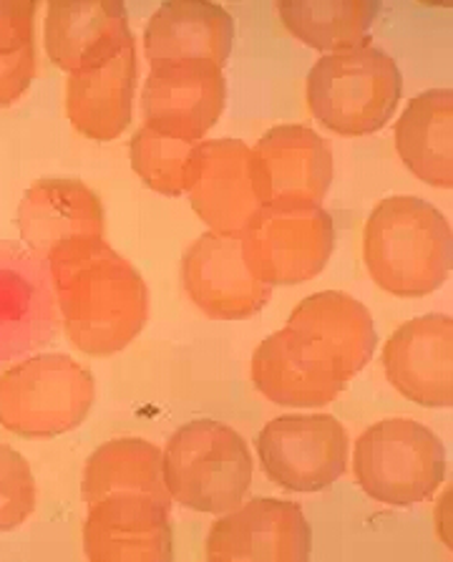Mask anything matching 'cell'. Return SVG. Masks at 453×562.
I'll return each instance as SVG.
<instances>
[{
    "mask_svg": "<svg viewBox=\"0 0 453 562\" xmlns=\"http://www.w3.org/2000/svg\"><path fill=\"white\" fill-rule=\"evenodd\" d=\"M46 262L66 336L79 351L118 353L147 326V283L106 240L76 245Z\"/></svg>",
    "mask_w": 453,
    "mask_h": 562,
    "instance_id": "6da1fadb",
    "label": "cell"
},
{
    "mask_svg": "<svg viewBox=\"0 0 453 562\" xmlns=\"http://www.w3.org/2000/svg\"><path fill=\"white\" fill-rule=\"evenodd\" d=\"M451 225L421 198H388L371 212L363 233V260L383 291L421 297L451 276Z\"/></svg>",
    "mask_w": 453,
    "mask_h": 562,
    "instance_id": "7a4b0ae2",
    "label": "cell"
},
{
    "mask_svg": "<svg viewBox=\"0 0 453 562\" xmlns=\"http://www.w3.org/2000/svg\"><path fill=\"white\" fill-rule=\"evenodd\" d=\"M161 474L179 505L222 515L242 505L252 484V457L242 434L215 419H196L167 441Z\"/></svg>",
    "mask_w": 453,
    "mask_h": 562,
    "instance_id": "3957f363",
    "label": "cell"
},
{
    "mask_svg": "<svg viewBox=\"0 0 453 562\" xmlns=\"http://www.w3.org/2000/svg\"><path fill=\"white\" fill-rule=\"evenodd\" d=\"M404 79L398 64L381 48L322 56L307 74L313 116L343 136L373 134L396 114Z\"/></svg>",
    "mask_w": 453,
    "mask_h": 562,
    "instance_id": "277c9868",
    "label": "cell"
},
{
    "mask_svg": "<svg viewBox=\"0 0 453 562\" xmlns=\"http://www.w3.org/2000/svg\"><path fill=\"white\" fill-rule=\"evenodd\" d=\"M93 402V376L66 353L33 356L0 373V427L25 439L73 431Z\"/></svg>",
    "mask_w": 453,
    "mask_h": 562,
    "instance_id": "5b68a950",
    "label": "cell"
},
{
    "mask_svg": "<svg viewBox=\"0 0 453 562\" xmlns=\"http://www.w3.org/2000/svg\"><path fill=\"white\" fill-rule=\"evenodd\" d=\"M353 470L367 497L390 507L429 499L446 480V449L414 419H383L355 441Z\"/></svg>",
    "mask_w": 453,
    "mask_h": 562,
    "instance_id": "8992f818",
    "label": "cell"
},
{
    "mask_svg": "<svg viewBox=\"0 0 453 562\" xmlns=\"http://www.w3.org/2000/svg\"><path fill=\"white\" fill-rule=\"evenodd\" d=\"M250 272L268 285H301L318 278L336 248V227L322 204H264L239 233Z\"/></svg>",
    "mask_w": 453,
    "mask_h": 562,
    "instance_id": "52a82bcc",
    "label": "cell"
},
{
    "mask_svg": "<svg viewBox=\"0 0 453 562\" xmlns=\"http://www.w3.org/2000/svg\"><path fill=\"white\" fill-rule=\"evenodd\" d=\"M348 431L330 414H287L260 431L258 451L270 482L290 492H322L348 467Z\"/></svg>",
    "mask_w": 453,
    "mask_h": 562,
    "instance_id": "ba28073f",
    "label": "cell"
},
{
    "mask_svg": "<svg viewBox=\"0 0 453 562\" xmlns=\"http://www.w3.org/2000/svg\"><path fill=\"white\" fill-rule=\"evenodd\" d=\"M58 326L48 262L29 248L0 243V366L50 344Z\"/></svg>",
    "mask_w": 453,
    "mask_h": 562,
    "instance_id": "9c48e42d",
    "label": "cell"
},
{
    "mask_svg": "<svg viewBox=\"0 0 453 562\" xmlns=\"http://www.w3.org/2000/svg\"><path fill=\"white\" fill-rule=\"evenodd\" d=\"M227 83L212 61L151 64L144 81L141 112L149 130L174 139L202 142L225 112Z\"/></svg>",
    "mask_w": 453,
    "mask_h": 562,
    "instance_id": "30bf717a",
    "label": "cell"
},
{
    "mask_svg": "<svg viewBox=\"0 0 453 562\" xmlns=\"http://www.w3.org/2000/svg\"><path fill=\"white\" fill-rule=\"evenodd\" d=\"M313 532L301 505L275 497H254L222 515L207 535L212 562H305Z\"/></svg>",
    "mask_w": 453,
    "mask_h": 562,
    "instance_id": "8fae6325",
    "label": "cell"
},
{
    "mask_svg": "<svg viewBox=\"0 0 453 562\" xmlns=\"http://www.w3.org/2000/svg\"><path fill=\"white\" fill-rule=\"evenodd\" d=\"M192 207L212 233L239 235L262 204L252 147L239 139H202L190 161Z\"/></svg>",
    "mask_w": 453,
    "mask_h": 562,
    "instance_id": "7c38bea8",
    "label": "cell"
},
{
    "mask_svg": "<svg viewBox=\"0 0 453 562\" xmlns=\"http://www.w3.org/2000/svg\"><path fill=\"white\" fill-rule=\"evenodd\" d=\"M172 502L124 492L89 505L83 552L93 562H169L174 558Z\"/></svg>",
    "mask_w": 453,
    "mask_h": 562,
    "instance_id": "4fadbf2b",
    "label": "cell"
},
{
    "mask_svg": "<svg viewBox=\"0 0 453 562\" xmlns=\"http://www.w3.org/2000/svg\"><path fill=\"white\" fill-rule=\"evenodd\" d=\"M182 285L192 303L212 321H245L260 313L272 285L250 272L239 235L204 233L182 258Z\"/></svg>",
    "mask_w": 453,
    "mask_h": 562,
    "instance_id": "5bb4252c",
    "label": "cell"
},
{
    "mask_svg": "<svg viewBox=\"0 0 453 562\" xmlns=\"http://www.w3.org/2000/svg\"><path fill=\"white\" fill-rule=\"evenodd\" d=\"M252 383L278 406L315 408L343 394L348 379L315 340L282 328L262 340L252 356Z\"/></svg>",
    "mask_w": 453,
    "mask_h": 562,
    "instance_id": "9a60e30c",
    "label": "cell"
},
{
    "mask_svg": "<svg viewBox=\"0 0 453 562\" xmlns=\"http://www.w3.org/2000/svg\"><path fill=\"white\" fill-rule=\"evenodd\" d=\"M19 229L25 248L48 260L76 245L104 240V204L79 180H38L23 194Z\"/></svg>",
    "mask_w": 453,
    "mask_h": 562,
    "instance_id": "2e32d148",
    "label": "cell"
},
{
    "mask_svg": "<svg viewBox=\"0 0 453 562\" xmlns=\"http://www.w3.org/2000/svg\"><path fill=\"white\" fill-rule=\"evenodd\" d=\"M453 321L429 313L400 326L383 348V369L398 394L426 408L453 404Z\"/></svg>",
    "mask_w": 453,
    "mask_h": 562,
    "instance_id": "e0dca14e",
    "label": "cell"
},
{
    "mask_svg": "<svg viewBox=\"0 0 453 562\" xmlns=\"http://www.w3.org/2000/svg\"><path fill=\"white\" fill-rule=\"evenodd\" d=\"M262 204H320L332 182V151L320 134L303 124L270 130L252 147Z\"/></svg>",
    "mask_w": 453,
    "mask_h": 562,
    "instance_id": "ac0fdd59",
    "label": "cell"
},
{
    "mask_svg": "<svg viewBox=\"0 0 453 562\" xmlns=\"http://www.w3.org/2000/svg\"><path fill=\"white\" fill-rule=\"evenodd\" d=\"M46 54L68 74H83L116 58L132 44L122 3H48Z\"/></svg>",
    "mask_w": 453,
    "mask_h": 562,
    "instance_id": "d6986e66",
    "label": "cell"
},
{
    "mask_svg": "<svg viewBox=\"0 0 453 562\" xmlns=\"http://www.w3.org/2000/svg\"><path fill=\"white\" fill-rule=\"evenodd\" d=\"M235 41L229 11L204 0L165 3L144 29V56L161 61H212L225 66Z\"/></svg>",
    "mask_w": 453,
    "mask_h": 562,
    "instance_id": "ffe728a7",
    "label": "cell"
},
{
    "mask_svg": "<svg viewBox=\"0 0 453 562\" xmlns=\"http://www.w3.org/2000/svg\"><path fill=\"white\" fill-rule=\"evenodd\" d=\"M287 328L315 340L348 381L365 369L378 346L371 313L361 301L340 291H322L305 297L290 313Z\"/></svg>",
    "mask_w": 453,
    "mask_h": 562,
    "instance_id": "44dd1931",
    "label": "cell"
},
{
    "mask_svg": "<svg viewBox=\"0 0 453 562\" xmlns=\"http://www.w3.org/2000/svg\"><path fill=\"white\" fill-rule=\"evenodd\" d=\"M134 91L136 44L132 41L109 64L71 74L66 83L68 122L93 142H114L132 124Z\"/></svg>",
    "mask_w": 453,
    "mask_h": 562,
    "instance_id": "7402d4cb",
    "label": "cell"
},
{
    "mask_svg": "<svg viewBox=\"0 0 453 562\" xmlns=\"http://www.w3.org/2000/svg\"><path fill=\"white\" fill-rule=\"evenodd\" d=\"M453 93L431 89L408 101L396 124V149L418 180L453 187Z\"/></svg>",
    "mask_w": 453,
    "mask_h": 562,
    "instance_id": "603a6c76",
    "label": "cell"
},
{
    "mask_svg": "<svg viewBox=\"0 0 453 562\" xmlns=\"http://www.w3.org/2000/svg\"><path fill=\"white\" fill-rule=\"evenodd\" d=\"M124 492H141L172 502L161 474V449L139 437L111 439L87 459L81 497L87 505Z\"/></svg>",
    "mask_w": 453,
    "mask_h": 562,
    "instance_id": "cb8c5ba5",
    "label": "cell"
},
{
    "mask_svg": "<svg viewBox=\"0 0 453 562\" xmlns=\"http://www.w3.org/2000/svg\"><path fill=\"white\" fill-rule=\"evenodd\" d=\"M381 5L371 0H297L278 3L285 29L315 50L336 56L367 48Z\"/></svg>",
    "mask_w": 453,
    "mask_h": 562,
    "instance_id": "d4e9b609",
    "label": "cell"
},
{
    "mask_svg": "<svg viewBox=\"0 0 453 562\" xmlns=\"http://www.w3.org/2000/svg\"><path fill=\"white\" fill-rule=\"evenodd\" d=\"M196 144L200 142L174 139V136H165L149 130V126H141L129 144L134 172L154 192L179 198L190 184V161Z\"/></svg>",
    "mask_w": 453,
    "mask_h": 562,
    "instance_id": "484cf974",
    "label": "cell"
},
{
    "mask_svg": "<svg viewBox=\"0 0 453 562\" xmlns=\"http://www.w3.org/2000/svg\"><path fill=\"white\" fill-rule=\"evenodd\" d=\"M36 509V480L21 451L0 445V532L21 527Z\"/></svg>",
    "mask_w": 453,
    "mask_h": 562,
    "instance_id": "4316f807",
    "label": "cell"
},
{
    "mask_svg": "<svg viewBox=\"0 0 453 562\" xmlns=\"http://www.w3.org/2000/svg\"><path fill=\"white\" fill-rule=\"evenodd\" d=\"M36 3H23V0H0V56L15 54L29 46H36Z\"/></svg>",
    "mask_w": 453,
    "mask_h": 562,
    "instance_id": "83f0119b",
    "label": "cell"
},
{
    "mask_svg": "<svg viewBox=\"0 0 453 562\" xmlns=\"http://www.w3.org/2000/svg\"><path fill=\"white\" fill-rule=\"evenodd\" d=\"M36 79V46L0 56V106H11Z\"/></svg>",
    "mask_w": 453,
    "mask_h": 562,
    "instance_id": "f1b7e54d",
    "label": "cell"
}]
</instances>
